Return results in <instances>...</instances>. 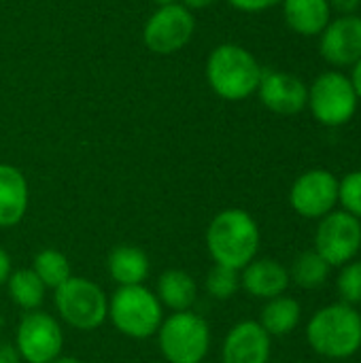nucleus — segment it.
Masks as SVG:
<instances>
[{"label": "nucleus", "instance_id": "f257e3e1", "mask_svg": "<svg viewBox=\"0 0 361 363\" xmlns=\"http://www.w3.org/2000/svg\"><path fill=\"white\" fill-rule=\"evenodd\" d=\"M257 221L243 208H226L217 213L206 228V249L215 264L243 270L260 251Z\"/></svg>", "mask_w": 361, "mask_h": 363}, {"label": "nucleus", "instance_id": "f03ea898", "mask_svg": "<svg viewBox=\"0 0 361 363\" xmlns=\"http://www.w3.org/2000/svg\"><path fill=\"white\" fill-rule=\"evenodd\" d=\"M262 74L264 70L255 55L236 43L217 45L206 60V81L211 89L230 102H238L255 94Z\"/></svg>", "mask_w": 361, "mask_h": 363}, {"label": "nucleus", "instance_id": "7ed1b4c3", "mask_svg": "<svg viewBox=\"0 0 361 363\" xmlns=\"http://www.w3.org/2000/svg\"><path fill=\"white\" fill-rule=\"evenodd\" d=\"M306 340L328 359H347L361 349V317L353 306L338 302L317 311L306 325Z\"/></svg>", "mask_w": 361, "mask_h": 363}, {"label": "nucleus", "instance_id": "20e7f679", "mask_svg": "<svg viewBox=\"0 0 361 363\" xmlns=\"http://www.w3.org/2000/svg\"><path fill=\"white\" fill-rule=\"evenodd\" d=\"M109 317L117 332L134 340L151 338L164 321L157 296L145 285L119 287L109 300Z\"/></svg>", "mask_w": 361, "mask_h": 363}, {"label": "nucleus", "instance_id": "39448f33", "mask_svg": "<svg viewBox=\"0 0 361 363\" xmlns=\"http://www.w3.org/2000/svg\"><path fill=\"white\" fill-rule=\"evenodd\" d=\"M157 342L168 363H202L209 355L211 330L209 323L191 313H172L157 330Z\"/></svg>", "mask_w": 361, "mask_h": 363}, {"label": "nucleus", "instance_id": "423d86ee", "mask_svg": "<svg viewBox=\"0 0 361 363\" xmlns=\"http://www.w3.org/2000/svg\"><path fill=\"white\" fill-rule=\"evenodd\" d=\"M55 308L70 328L81 332L100 328L109 317V300L104 291L81 277H70L55 289Z\"/></svg>", "mask_w": 361, "mask_h": 363}, {"label": "nucleus", "instance_id": "0eeeda50", "mask_svg": "<svg viewBox=\"0 0 361 363\" xmlns=\"http://www.w3.org/2000/svg\"><path fill=\"white\" fill-rule=\"evenodd\" d=\"M357 104L360 98L351 79L338 70H328L319 74L309 87L306 106L311 108L313 117L323 125H345L355 115Z\"/></svg>", "mask_w": 361, "mask_h": 363}, {"label": "nucleus", "instance_id": "6e6552de", "mask_svg": "<svg viewBox=\"0 0 361 363\" xmlns=\"http://www.w3.org/2000/svg\"><path fill=\"white\" fill-rule=\"evenodd\" d=\"M196 19L181 2L160 6L143 28L145 47L157 55H170L181 51L194 36Z\"/></svg>", "mask_w": 361, "mask_h": 363}, {"label": "nucleus", "instance_id": "1a4fd4ad", "mask_svg": "<svg viewBox=\"0 0 361 363\" xmlns=\"http://www.w3.org/2000/svg\"><path fill=\"white\" fill-rule=\"evenodd\" d=\"M361 249V221L347 211H332L319 219L315 232V251L330 266H345Z\"/></svg>", "mask_w": 361, "mask_h": 363}, {"label": "nucleus", "instance_id": "9d476101", "mask_svg": "<svg viewBox=\"0 0 361 363\" xmlns=\"http://www.w3.org/2000/svg\"><path fill=\"white\" fill-rule=\"evenodd\" d=\"M64 334L60 323L40 311H30L21 317L15 334V349L28 363H49L60 357Z\"/></svg>", "mask_w": 361, "mask_h": 363}, {"label": "nucleus", "instance_id": "9b49d317", "mask_svg": "<svg viewBox=\"0 0 361 363\" xmlns=\"http://www.w3.org/2000/svg\"><path fill=\"white\" fill-rule=\"evenodd\" d=\"M291 208L304 219H323L338 204V179L323 168L300 174L289 189Z\"/></svg>", "mask_w": 361, "mask_h": 363}, {"label": "nucleus", "instance_id": "f8f14e48", "mask_svg": "<svg viewBox=\"0 0 361 363\" xmlns=\"http://www.w3.org/2000/svg\"><path fill=\"white\" fill-rule=\"evenodd\" d=\"M319 51L323 60L332 66H355L361 60V17L340 15L330 19L326 30L319 34Z\"/></svg>", "mask_w": 361, "mask_h": 363}, {"label": "nucleus", "instance_id": "ddd939ff", "mask_svg": "<svg viewBox=\"0 0 361 363\" xmlns=\"http://www.w3.org/2000/svg\"><path fill=\"white\" fill-rule=\"evenodd\" d=\"M262 104L277 115H298L309 100V87L291 72L268 70L257 87Z\"/></svg>", "mask_w": 361, "mask_h": 363}, {"label": "nucleus", "instance_id": "4468645a", "mask_svg": "<svg viewBox=\"0 0 361 363\" xmlns=\"http://www.w3.org/2000/svg\"><path fill=\"white\" fill-rule=\"evenodd\" d=\"M223 363H268L270 359V336L260 321L236 323L221 349Z\"/></svg>", "mask_w": 361, "mask_h": 363}, {"label": "nucleus", "instance_id": "2eb2a0df", "mask_svg": "<svg viewBox=\"0 0 361 363\" xmlns=\"http://www.w3.org/2000/svg\"><path fill=\"white\" fill-rule=\"evenodd\" d=\"M289 283V270L270 257H255L240 270V287L249 296L260 300H272L283 296Z\"/></svg>", "mask_w": 361, "mask_h": 363}, {"label": "nucleus", "instance_id": "dca6fc26", "mask_svg": "<svg viewBox=\"0 0 361 363\" xmlns=\"http://www.w3.org/2000/svg\"><path fill=\"white\" fill-rule=\"evenodd\" d=\"M28 181L19 168L0 164V228L17 225L28 211Z\"/></svg>", "mask_w": 361, "mask_h": 363}, {"label": "nucleus", "instance_id": "f3484780", "mask_svg": "<svg viewBox=\"0 0 361 363\" xmlns=\"http://www.w3.org/2000/svg\"><path fill=\"white\" fill-rule=\"evenodd\" d=\"M285 23L300 36H317L332 17L328 0H283Z\"/></svg>", "mask_w": 361, "mask_h": 363}, {"label": "nucleus", "instance_id": "a211bd4d", "mask_svg": "<svg viewBox=\"0 0 361 363\" xmlns=\"http://www.w3.org/2000/svg\"><path fill=\"white\" fill-rule=\"evenodd\" d=\"M109 274L119 287L143 285L149 277V257L143 249L119 245L109 255Z\"/></svg>", "mask_w": 361, "mask_h": 363}, {"label": "nucleus", "instance_id": "6ab92c4d", "mask_svg": "<svg viewBox=\"0 0 361 363\" xmlns=\"http://www.w3.org/2000/svg\"><path fill=\"white\" fill-rule=\"evenodd\" d=\"M196 281L185 272V270H166L160 279H157V300L162 306L174 311V313H183L189 311L191 304L196 302Z\"/></svg>", "mask_w": 361, "mask_h": 363}, {"label": "nucleus", "instance_id": "aec40b11", "mask_svg": "<svg viewBox=\"0 0 361 363\" xmlns=\"http://www.w3.org/2000/svg\"><path fill=\"white\" fill-rule=\"evenodd\" d=\"M302 317V306L298 300L289 296H279L268 300V304L262 311L260 325L268 332V336H287L291 334Z\"/></svg>", "mask_w": 361, "mask_h": 363}, {"label": "nucleus", "instance_id": "412c9836", "mask_svg": "<svg viewBox=\"0 0 361 363\" xmlns=\"http://www.w3.org/2000/svg\"><path fill=\"white\" fill-rule=\"evenodd\" d=\"M6 287H9V296H11L13 304L28 311V313L36 311L43 304L45 291H47V287L43 285V281L36 277V272L32 268L11 272Z\"/></svg>", "mask_w": 361, "mask_h": 363}, {"label": "nucleus", "instance_id": "4be33fe9", "mask_svg": "<svg viewBox=\"0 0 361 363\" xmlns=\"http://www.w3.org/2000/svg\"><path fill=\"white\" fill-rule=\"evenodd\" d=\"M330 268L332 266L315 249L304 251L294 259L291 270H289V281H294L298 287H304V289H317L328 281Z\"/></svg>", "mask_w": 361, "mask_h": 363}, {"label": "nucleus", "instance_id": "5701e85b", "mask_svg": "<svg viewBox=\"0 0 361 363\" xmlns=\"http://www.w3.org/2000/svg\"><path fill=\"white\" fill-rule=\"evenodd\" d=\"M32 270L43 281V285L47 289H53V291L57 287H62L72 277L68 257L62 251H55V249H43V251H38L34 255Z\"/></svg>", "mask_w": 361, "mask_h": 363}, {"label": "nucleus", "instance_id": "b1692460", "mask_svg": "<svg viewBox=\"0 0 361 363\" xmlns=\"http://www.w3.org/2000/svg\"><path fill=\"white\" fill-rule=\"evenodd\" d=\"M240 289V270L215 264L206 277V291L215 300H230Z\"/></svg>", "mask_w": 361, "mask_h": 363}, {"label": "nucleus", "instance_id": "393cba45", "mask_svg": "<svg viewBox=\"0 0 361 363\" xmlns=\"http://www.w3.org/2000/svg\"><path fill=\"white\" fill-rule=\"evenodd\" d=\"M340 274H338V281H336V287H338V294L343 298L345 304L349 306H355L361 304V262H349L345 266H340Z\"/></svg>", "mask_w": 361, "mask_h": 363}, {"label": "nucleus", "instance_id": "a878e982", "mask_svg": "<svg viewBox=\"0 0 361 363\" xmlns=\"http://www.w3.org/2000/svg\"><path fill=\"white\" fill-rule=\"evenodd\" d=\"M338 202L343 204V211L361 221V170L349 172L338 181Z\"/></svg>", "mask_w": 361, "mask_h": 363}, {"label": "nucleus", "instance_id": "bb28decb", "mask_svg": "<svg viewBox=\"0 0 361 363\" xmlns=\"http://www.w3.org/2000/svg\"><path fill=\"white\" fill-rule=\"evenodd\" d=\"M234 9L245 11V13H260L266 9H272L277 4H281L283 0H228Z\"/></svg>", "mask_w": 361, "mask_h": 363}, {"label": "nucleus", "instance_id": "cd10ccee", "mask_svg": "<svg viewBox=\"0 0 361 363\" xmlns=\"http://www.w3.org/2000/svg\"><path fill=\"white\" fill-rule=\"evenodd\" d=\"M330 9L340 15H355L361 6V0H328Z\"/></svg>", "mask_w": 361, "mask_h": 363}, {"label": "nucleus", "instance_id": "c85d7f7f", "mask_svg": "<svg viewBox=\"0 0 361 363\" xmlns=\"http://www.w3.org/2000/svg\"><path fill=\"white\" fill-rule=\"evenodd\" d=\"M19 353L15 349V345L9 342H0V363H19Z\"/></svg>", "mask_w": 361, "mask_h": 363}, {"label": "nucleus", "instance_id": "c756f323", "mask_svg": "<svg viewBox=\"0 0 361 363\" xmlns=\"http://www.w3.org/2000/svg\"><path fill=\"white\" fill-rule=\"evenodd\" d=\"M11 277V257L4 249H0V285H6Z\"/></svg>", "mask_w": 361, "mask_h": 363}, {"label": "nucleus", "instance_id": "7c9ffc66", "mask_svg": "<svg viewBox=\"0 0 361 363\" xmlns=\"http://www.w3.org/2000/svg\"><path fill=\"white\" fill-rule=\"evenodd\" d=\"M185 9L189 11H198V9H206V6H213L217 0H179Z\"/></svg>", "mask_w": 361, "mask_h": 363}, {"label": "nucleus", "instance_id": "2f4dec72", "mask_svg": "<svg viewBox=\"0 0 361 363\" xmlns=\"http://www.w3.org/2000/svg\"><path fill=\"white\" fill-rule=\"evenodd\" d=\"M351 83H353V87H355V94H357V98L361 100V60L353 66V72H351Z\"/></svg>", "mask_w": 361, "mask_h": 363}, {"label": "nucleus", "instance_id": "473e14b6", "mask_svg": "<svg viewBox=\"0 0 361 363\" xmlns=\"http://www.w3.org/2000/svg\"><path fill=\"white\" fill-rule=\"evenodd\" d=\"M49 363H83L81 359H77V357H64V355H60V357H55L53 362Z\"/></svg>", "mask_w": 361, "mask_h": 363}, {"label": "nucleus", "instance_id": "72a5a7b5", "mask_svg": "<svg viewBox=\"0 0 361 363\" xmlns=\"http://www.w3.org/2000/svg\"><path fill=\"white\" fill-rule=\"evenodd\" d=\"M151 2H155L157 6H166V4H174V2H179V0H151Z\"/></svg>", "mask_w": 361, "mask_h": 363}, {"label": "nucleus", "instance_id": "f704fd0d", "mask_svg": "<svg viewBox=\"0 0 361 363\" xmlns=\"http://www.w3.org/2000/svg\"><path fill=\"white\" fill-rule=\"evenodd\" d=\"M360 317H361V311H360Z\"/></svg>", "mask_w": 361, "mask_h": 363}, {"label": "nucleus", "instance_id": "c9c22d12", "mask_svg": "<svg viewBox=\"0 0 361 363\" xmlns=\"http://www.w3.org/2000/svg\"><path fill=\"white\" fill-rule=\"evenodd\" d=\"M360 253H361V249H360Z\"/></svg>", "mask_w": 361, "mask_h": 363}]
</instances>
